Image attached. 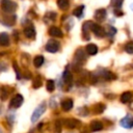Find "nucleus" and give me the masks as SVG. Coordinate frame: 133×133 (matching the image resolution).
<instances>
[{"instance_id": "1", "label": "nucleus", "mask_w": 133, "mask_h": 133, "mask_svg": "<svg viewBox=\"0 0 133 133\" xmlns=\"http://www.w3.org/2000/svg\"><path fill=\"white\" fill-rule=\"evenodd\" d=\"M1 7L4 11L6 12H12L17 8V4L12 2L11 0H2L1 2Z\"/></svg>"}, {"instance_id": "2", "label": "nucleus", "mask_w": 133, "mask_h": 133, "mask_svg": "<svg viewBox=\"0 0 133 133\" xmlns=\"http://www.w3.org/2000/svg\"><path fill=\"white\" fill-rule=\"evenodd\" d=\"M46 110V104L45 103H42L37 108H35V110L33 111L32 115H31V122H36L41 116L42 114L45 112Z\"/></svg>"}, {"instance_id": "3", "label": "nucleus", "mask_w": 133, "mask_h": 133, "mask_svg": "<svg viewBox=\"0 0 133 133\" xmlns=\"http://www.w3.org/2000/svg\"><path fill=\"white\" fill-rule=\"evenodd\" d=\"M90 30H91V31L95 33V35H97L98 37H103V36L105 35V30H104L103 27H101L99 24L91 23Z\"/></svg>"}, {"instance_id": "4", "label": "nucleus", "mask_w": 133, "mask_h": 133, "mask_svg": "<svg viewBox=\"0 0 133 133\" xmlns=\"http://www.w3.org/2000/svg\"><path fill=\"white\" fill-rule=\"evenodd\" d=\"M58 49H59V44H58V42H56V41H54V39L49 41V42L47 43V45H46V50H47L48 52L55 53V52L58 51Z\"/></svg>"}, {"instance_id": "5", "label": "nucleus", "mask_w": 133, "mask_h": 133, "mask_svg": "<svg viewBox=\"0 0 133 133\" xmlns=\"http://www.w3.org/2000/svg\"><path fill=\"white\" fill-rule=\"evenodd\" d=\"M23 100H24V99H23V96H22V95H20V94L16 95V96L10 100V107L19 108V107L22 105Z\"/></svg>"}, {"instance_id": "6", "label": "nucleus", "mask_w": 133, "mask_h": 133, "mask_svg": "<svg viewBox=\"0 0 133 133\" xmlns=\"http://www.w3.org/2000/svg\"><path fill=\"white\" fill-rule=\"evenodd\" d=\"M121 126L124 128H132L133 127V117H131L130 115H127L126 117H124L121 121Z\"/></svg>"}, {"instance_id": "7", "label": "nucleus", "mask_w": 133, "mask_h": 133, "mask_svg": "<svg viewBox=\"0 0 133 133\" xmlns=\"http://www.w3.org/2000/svg\"><path fill=\"white\" fill-rule=\"evenodd\" d=\"M89 128H90V130H91L92 132H98V131H101V130L103 129V125H102L101 122L95 119V121H92V122L90 123Z\"/></svg>"}, {"instance_id": "8", "label": "nucleus", "mask_w": 133, "mask_h": 133, "mask_svg": "<svg viewBox=\"0 0 133 133\" xmlns=\"http://www.w3.org/2000/svg\"><path fill=\"white\" fill-rule=\"evenodd\" d=\"M49 34H50L51 36H54V37H61V36H62V31H61L58 27L52 26V27H50V29H49Z\"/></svg>"}, {"instance_id": "9", "label": "nucleus", "mask_w": 133, "mask_h": 133, "mask_svg": "<svg viewBox=\"0 0 133 133\" xmlns=\"http://www.w3.org/2000/svg\"><path fill=\"white\" fill-rule=\"evenodd\" d=\"M61 108L64 110V111H69L73 108V100L72 99H65L61 102Z\"/></svg>"}, {"instance_id": "10", "label": "nucleus", "mask_w": 133, "mask_h": 133, "mask_svg": "<svg viewBox=\"0 0 133 133\" xmlns=\"http://www.w3.org/2000/svg\"><path fill=\"white\" fill-rule=\"evenodd\" d=\"M90 26H91V22L90 21H87L83 24L82 26V32H83V35L85 37V39H88L89 38V34H88V31L90 30Z\"/></svg>"}, {"instance_id": "11", "label": "nucleus", "mask_w": 133, "mask_h": 133, "mask_svg": "<svg viewBox=\"0 0 133 133\" xmlns=\"http://www.w3.org/2000/svg\"><path fill=\"white\" fill-rule=\"evenodd\" d=\"M24 34L26 37L28 38H33L35 36V30H34V27L32 26H28L24 29Z\"/></svg>"}, {"instance_id": "12", "label": "nucleus", "mask_w": 133, "mask_h": 133, "mask_svg": "<svg viewBox=\"0 0 133 133\" xmlns=\"http://www.w3.org/2000/svg\"><path fill=\"white\" fill-rule=\"evenodd\" d=\"M132 97H133V94L131 91H125L121 96V102L122 103H129L132 100Z\"/></svg>"}, {"instance_id": "13", "label": "nucleus", "mask_w": 133, "mask_h": 133, "mask_svg": "<svg viewBox=\"0 0 133 133\" xmlns=\"http://www.w3.org/2000/svg\"><path fill=\"white\" fill-rule=\"evenodd\" d=\"M86 52L89 55H96L98 53V47L95 44H88L86 46Z\"/></svg>"}, {"instance_id": "14", "label": "nucleus", "mask_w": 133, "mask_h": 133, "mask_svg": "<svg viewBox=\"0 0 133 133\" xmlns=\"http://www.w3.org/2000/svg\"><path fill=\"white\" fill-rule=\"evenodd\" d=\"M105 17H106V10H105L104 8L98 9V10L96 11V14H95V18H96V20H99V21L104 20Z\"/></svg>"}, {"instance_id": "15", "label": "nucleus", "mask_w": 133, "mask_h": 133, "mask_svg": "<svg viewBox=\"0 0 133 133\" xmlns=\"http://www.w3.org/2000/svg\"><path fill=\"white\" fill-rule=\"evenodd\" d=\"M9 44V37L8 34L5 32L0 33V45L1 46H7Z\"/></svg>"}, {"instance_id": "16", "label": "nucleus", "mask_w": 133, "mask_h": 133, "mask_svg": "<svg viewBox=\"0 0 133 133\" xmlns=\"http://www.w3.org/2000/svg\"><path fill=\"white\" fill-rule=\"evenodd\" d=\"M63 81L66 84H71L72 81H73V76H72V74H71V72L69 70H65L63 72Z\"/></svg>"}, {"instance_id": "17", "label": "nucleus", "mask_w": 133, "mask_h": 133, "mask_svg": "<svg viewBox=\"0 0 133 133\" xmlns=\"http://www.w3.org/2000/svg\"><path fill=\"white\" fill-rule=\"evenodd\" d=\"M78 125H79V122H78L77 119L70 118V119H66V121H65V126H66L69 129H74V128H76Z\"/></svg>"}, {"instance_id": "18", "label": "nucleus", "mask_w": 133, "mask_h": 133, "mask_svg": "<svg viewBox=\"0 0 133 133\" xmlns=\"http://www.w3.org/2000/svg\"><path fill=\"white\" fill-rule=\"evenodd\" d=\"M43 63H44V57H43L42 55L36 56V57L34 58V60H33V64H34V66H36V68L42 66Z\"/></svg>"}, {"instance_id": "19", "label": "nucleus", "mask_w": 133, "mask_h": 133, "mask_svg": "<svg viewBox=\"0 0 133 133\" xmlns=\"http://www.w3.org/2000/svg\"><path fill=\"white\" fill-rule=\"evenodd\" d=\"M57 6L60 9H66L69 7V0H57Z\"/></svg>"}, {"instance_id": "20", "label": "nucleus", "mask_w": 133, "mask_h": 133, "mask_svg": "<svg viewBox=\"0 0 133 133\" xmlns=\"http://www.w3.org/2000/svg\"><path fill=\"white\" fill-rule=\"evenodd\" d=\"M83 10H84V5H80V6H78L77 8H75V9H74L73 15H74V16H76V17H81V15H82Z\"/></svg>"}, {"instance_id": "21", "label": "nucleus", "mask_w": 133, "mask_h": 133, "mask_svg": "<svg viewBox=\"0 0 133 133\" xmlns=\"http://www.w3.org/2000/svg\"><path fill=\"white\" fill-rule=\"evenodd\" d=\"M125 50L129 54H133V41H130L125 45Z\"/></svg>"}, {"instance_id": "22", "label": "nucleus", "mask_w": 133, "mask_h": 133, "mask_svg": "<svg viewBox=\"0 0 133 133\" xmlns=\"http://www.w3.org/2000/svg\"><path fill=\"white\" fill-rule=\"evenodd\" d=\"M55 88V84L53 80H48L47 81V90L48 91H53Z\"/></svg>"}, {"instance_id": "23", "label": "nucleus", "mask_w": 133, "mask_h": 133, "mask_svg": "<svg viewBox=\"0 0 133 133\" xmlns=\"http://www.w3.org/2000/svg\"><path fill=\"white\" fill-rule=\"evenodd\" d=\"M105 109V106L103 105V104H97L96 105V108H95V111H96V113H102V111Z\"/></svg>"}, {"instance_id": "24", "label": "nucleus", "mask_w": 133, "mask_h": 133, "mask_svg": "<svg viewBox=\"0 0 133 133\" xmlns=\"http://www.w3.org/2000/svg\"><path fill=\"white\" fill-rule=\"evenodd\" d=\"M41 85H42V80H41V78H39V77L35 78L34 81H33V87H34V88H38Z\"/></svg>"}, {"instance_id": "25", "label": "nucleus", "mask_w": 133, "mask_h": 133, "mask_svg": "<svg viewBox=\"0 0 133 133\" xmlns=\"http://www.w3.org/2000/svg\"><path fill=\"white\" fill-rule=\"evenodd\" d=\"M123 1L124 0H111V3L116 7H121V5L123 4Z\"/></svg>"}, {"instance_id": "26", "label": "nucleus", "mask_w": 133, "mask_h": 133, "mask_svg": "<svg viewBox=\"0 0 133 133\" xmlns=\"http://www.w3.org/2000/svg\"><path fill=\"white\" fill-rule=\"evenodd\" d=\"M107 29H108V30H107V33H108V34H110V35H113V34L116 32V29H115L114 27H111V26H109Z\"/></svg>"}]
</instances>
